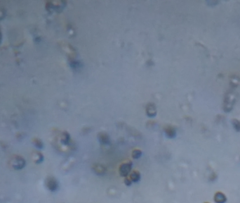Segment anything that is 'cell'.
<instances>
[{
    "mask_svg": "<svg viewBox=\"0 0 240 203\" xmlns=\"http://www.w3.org/2000/svg\"><path fill=\"white\" fill-rule=\"evenodd\" d=\"M11 167L16 170H21L25 166V160L21 156H14L11 159Z\"/></svg>",
    "mask_w": 240,
    "mask_h": 203,
    "instance_id": "obj_1",
    "label": "cell"
},
{
    "mask_svg": "<svg viewBox=\"0 0 240 203\" xmlns=\"http://www.w3.org/2000/svg\"><path fill=\"white\" fill-rule=\"evenodd\" d=\"M45 185L51 192H56L59 188V184L57 179L53 176H48L45 180Z\"/></svg>",
    "mask_w": 240,
    "mask_h": 203,
    "instance_id": "obj_2",
    "label": "cell"
},
{
    "mask_svg": "<svg viewBox=\"0 0 240 203\" xmlns=\"http://www.w3.org/2000/svg\"><path fill=\"white\" fill-rule=\"evenodd\" d=\"M131 168H132V162H127L123 163V164L120 165L119 168V173L120 176L127 178L128 175H129V174L131 173Z\"/></svg>",
    "mask_w": 240,
    "mask_h": 203,
    "instance_id": "obj_3",
    "label": "cell"
},
{
    "mask_svg": "<svg viewBox=\"0 0 240 203\" xmlns=\"http://www.w3.org/2000/svg\"><path fill=\"white\" fill-rule=\"evenodd\" d=\"M146 114L150 118H152V117H155L156 116L157 108L155 104H153V103H149V104H147Z\"/></svg>",
    "mask_w": 240,
    "mask_h": 203,
    "instance_id": "obj_4",
    "label": "cell"
},
{
    "mask_svg": "<svg viewBox=\"0 0 240 203\" xmlns=\"http://www.w3.org/2000/svg\"><path fill=\"white\" fill-rule=\"evenodd\" d=\"M164 133L166 134V136L168 138H175L176 136V129L173 126H171L169 125H167L165 126Z\"/></svg>",
    "mask_w": 240,
    "mask_h": 203,
    "instance_id": "obj_5",
    "label": "cell"
},
{
    "mask_svg": "<svg viewBox=\"0 0 240 203\" xmlns=\"http://www.w3.org/2000/svg\"><path fill=\"white\" fill-rule=\"evenodd\" d=\"M98 139L101 143L103 145H108L110 143V137L105 132H101L98 133Z\"/></svg>",
    "mask_w": 240,
    "mask_h": 203,
    "instance_id": "obj_6",
    "label": "cell"
},
{
    "mask_svg": "<svg viewBox=\"0 0 240 203\" xmlns=\"http://www.w3.org/2000/svg\"><path fill=\"white\" fill-rule=\"evenodd\" d=\"M214 200L216 203H225L226 202V197L223 193L221 192H218L216 193L214 196Z\"/></svg>",
    "mask_w": 240,
    "mask_h": 203,
    "instance_id": "obj_7",
    "label": "cell"
},
{
    "mask_svg": "<svg viewBox=\"0 0 240 203\" xmlns=\"http://www.w3.org/2000/svg\"><path fill=\"white\" fill-rule=\"evenodd\" d=\"M130 179L133 183H137L141 180V174L138 171H133L130 174Z\"/></svg>",
    "mask_w": 240,
    "mask_h": 203,
    "instance_id": "obj_8",
    "label": "cell"
},
{
    "mask_svg": "<svg viewBox=\"0 0 240 203\" xmlns=\"http://www.w3.org/2000/svg\"><path fill=\"white\" fill-rule=\"evenodd\" d=\"M32 159L36 164H40V163L42 162L43 160H44V156H43V154L42 153L35 152L33 154Z\"/></svg>",
    "mask_w": 240,
    "mask_h": 203,
    "instance_id": "obj_9",
    "label": "cell"
},
{
    "mask_svg": "<svg viewBox=\"0 0 240 203\" xmlns=\"http://www.w3.org/2000/svg\"><path fill=\"white\" fill-rule=\"evenodd\" d=\"M70 136L69 133L67 132H63L61 136V142L64 145H68L70 142Z\"/></svg>",
    "mask_w": 240,
    "mask_h": 203,
    "instance_id": "obj_10",
    "label": "cell"
},
{
    "mask_svg": "<svg viewBox=\"0 0 240 203\" xmlns=\"http://www.w3.org/2000/svg\"><path fill=\"white\" fill-rule=\"evenodd\" d=\"M93 170L96 171V174H104V171L105 169H104V167H102V165H100V164H96L94 165L93 167Z\"/></svg>",
    "mask_w": 240,
    "mask_h": 203,
    "instance_id": "obj_11",
    "label": "cell"
},
{
    "mask_svg": "<svg viewBox=\"0 0 240 203\" xmlns=\"http://www.w3.org/2000/svg\"><path fill=\"white\" fill-rule=\"evenodd\" d=\"M142 155V151L141 150L136 149L133 150L132 152V157L133 159H139Z\"/></svg>",
    "mask_w": 240,
    "mask_h": 203,
    "instance_id": "obj_12",
    "label": "cell"
},
{
    "mask_svg": "<svg viewBox=\"0 0 240 203\" xmlns=\"http://www.w3.org/2000/svg\"><path fill=\"white\" fill-rule=\"evenodd\" d=\"M33 142H34V144H35V145L37 147L42 148L43 146H44V144H43L42 141L40 139H39V138H35V139H34L33 140Z\"/></svg>",
    "mask_w": 240,
    "mask_h": 203,
    "instance_id": "obj_13",
    "label": "cell"
},
{
    "mask_svg": "<svg viewBox=\"0 0 240 203\" xmlns=\"http://www.w3.org/2000/svg\"><path fill=\"white\" fill-rule=\"evenodd\" d=\"M233 125L237 131H240V122L238 121V120H234L233 121Z\"/></svg>",
    "mask_w": 240,
    "mask_h": 203,
    "instance_id": "obj_14",
    "label": "cell"
},
{
    "mask_svg": "<svg viewBox=\"0 0 240 203\" xmlns=\"http://www.w3.org/2000/svg\"><path fill=\"white\" fill-rule=\"evenodd\" d=\"M124 184L126 185H127V186H130V185L132 184V181H131V180L130 179L126 178L124 179Z\"/></svg>",
    "mask_w": 240,
    "mask_h": 203,
    "instance_id": "obj_15",
    "label": "cell"
},
{
    "mask_svg": "<svg viewBox=\"0 0 240 203\" xmlns=\"http://www.w3.org/2000/svg\"><path fill=\"white\" fill-rule=\"evenodd\" d=\"M1 38H2V36H1V32H0V41H1Z\"/></svg>",
    "mask_w": 240,
    "mask_h": 203,
    "instance_id": "obj_16",
    "label": "cell"
},
{
    "mask_svg": "<svg viewBox=\"0 0 240 203\" xmlns=\"http://www.w3.org/2000/svg\"><path fill=\"white\" fill-rule=\"evenodd\" d=\"M206 203H208V202H206Z\"/></svg>",
    "mask_w": 240,
    "mask_h": 203,
    "instance_id": "obj_17",
    "label": "cell"
}]
</instances>
